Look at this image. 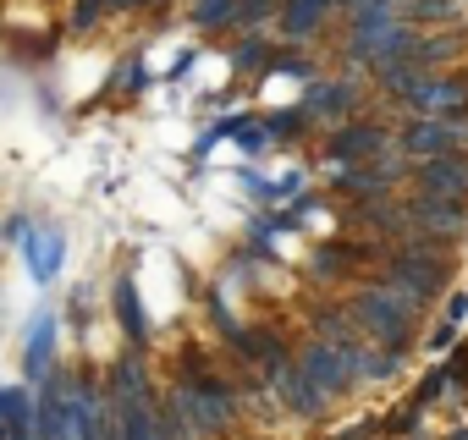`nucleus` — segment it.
<instances>
[{"instance_id": "nucleus-4", "label": "nucleus", "mask_w": 468, "mask_h": 440, "mask_svg": "<svg viewBox=\"0 0 468 440\" xmlns=\"http://www.w3.org/2000/svg\"><path fill=\"white\" fill-rule=\"evenodd\" d=\"M446 440H468V429H452V435H446Z\"/></svg>"}, {"instance_id": "nucleus-2", "label": "nucleus", "mask_w": 468, "mask_h": 440, "mask_svg": "<svg viewBox=\"0 0 468 440\" xmlns=\"http://www.w3.org/2000/svg\"><path fill=\"white\" fill-rule=\"evenodd\" d=\"M0 424L12 429V440H39L34 435V402H28V391H17V385L0 391Z\"/></svg>"}, {"instance_id": "nucleus-3", "label": "nucleus", "mask_w": 468, "mask_h": 440, "mask_svg": "<svg viewBox=\"0 0 468 440\" xmlns=\"http://www.w3.org/2000/svg\"><path fill=\"white\" fill-rule=\"evenodd\" d=\"M56 347V314H45L39 325H34V336H28V380H45L50 374V352Z\"/></svg>"}, {"instance_id": "nucleus-1", "label": "nucleus", "mask_w": 468, "mask_h": 440, "mask_svg": "<svg viewBox=\"0 0 468 440\" xmlns=\"http://www.w3.org/2000/svg\"><path fill=\"white\" fill-rule=\"evenodd\" d=\"M23 248H28V270H34V281H56V276H61V254H67V237H61L56 226H45V232H34V226H28Z\"/></svg>"}]
</instances>
